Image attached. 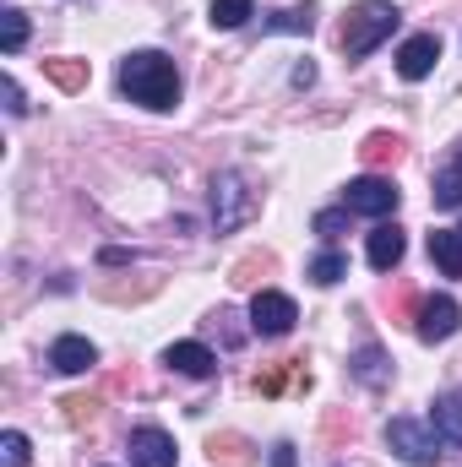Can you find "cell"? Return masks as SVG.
<instances>
[{"instance_id": "1", "label": "cell", "mask_w": 462, "mask_h": 467, "mask_svg": "<svg viewBox=\"0 0 462 467\" xmlns=\"http://www.w3.org/2000/svg\"><path fill=\"white\" fill-rule=\"evenodd\" d=\"M120 93L142 109H174L180 104V71L163 49H131L120 60Z\"/></svg>"}, {"instance_id": "2", "label": "cell", "mask_w": 462, "mask_h": 467, "mask_svg": "<svg viewBox=\"0 0 462 467\" xmlns=\"http://www.w3.org/2000/svg\"><path fill=\"white\" fill-rule=\"evenodd\" d=\"M397 22H403V11H397L392 0H359V5L348 11V22H343V55L348 60L375 55V49L397 33Z\"/></svg>"}, {"instance_id": "3", "label": "cell", "mask_w": 462, "mask_h": 467, "mask_svg": "<svg viewBox=\"0 0 462 467\" xmlns=\"http://www.w3.org/2000/svg\"><path fill=\"white\" fill-rule=\"evenodd\" d=\"M256 207H261V196L250 191V180H245L239 169L213 174V229H218V234L245 229V223L256 218Z\"/></svg>"}, {"instance_id": "4", "label": "cell", "mask_w": 462, "mask_h": 467, "mask_svg": "<svg viewBox=\"0 0 462 467\" xmlns=\"http://www.w3.org/2000/svg\"><path fill=\"white\" fill-rule=\"evenodd\" d=\"M386 446L403 457L408 467H430L436 457H446V446L436 441V430H430V419L419 424V419H408V413H397V419H386Z\"/></svg>"}, {"instance_id": "5", "label": "cell", "mask_w": 462, "mask_h": 467, "mask_svg": "<svg viewBox=\"0 0 462 467\" xmlns=\"http://www.w3.org/2000/svg\"><path fill=\"white\" fill-rule=\"evenodd\" d=\"M397 202H403V191L386 174H359V180H348V191H343V207L359 213V218H392Z\"/></svg>"}, {"instance_id": "6", "label": "cell", "mask_w": 462, "mask_h": 467, "mask_svg": "<svg viewBox=\"0 0 462 467\" xmlns=\"http://www.w3.org/2000/svg\"><path fill=\"white\" fill-rule=\"evenodd\" d=\"M294 321H299V305H294L289 294L261 288V294L250 299V332H261V337H289Z\"/></svg>"}, {"instance_id": "7", "label": "cell", "mask_w": 462, "mask_h": 467, "mask_svg": "<svg viewBox=\"0 0 462 467\" xmlns=\"http://www.w3.org/2000/svg\"><path fill=\"white\" fill-rule=\"evenodd\" d=\"M457 327H462V305L452 294H430L419 305V321H414L419 343H446V337H457Z\"/></svg>"}, {"instance_id": "8", "label": "cell", "mask_w": 462, "mask_h": 467, "mask_svg": "<svg viewBox=\"0 0 462 467\" xmlns=\"http://www.w3.org/2000/svg\"><path fill=\"white\" fill-rule=\"evenodd\" d=\"M430 430H436V441H441L452 457H462V386L441 391V397L430 402Z\"/></svg>"}, {"instance_id": "9", "label": "cell", "mask_w": 462, "mask_h": 467, "mask_svg": "<svg viewBox=\"0 0 462 467\" xmlns=\"http://www.w3.org/2000/svg\"><path fill=\"white\" fill-rule=\"evenodd\" d=\"M436 60H441V38H436V33H414V38L397 49V77H403V82H425V77L436 71Z\"/></svg>"}, {"instance_id": "10", "label": "cell", "mask_w": 462, "mask_h": 467, "mask_svg": "<svg viewBox=\"0 0 462 467\" xmlns=\"http://www.w3.org/2000/svg\"><path fill=\"white\" fill-rule=\"evenodd\" d=\"M93 364H99V348H93L82 332H66V337L49 343V369H55V375H88Z\"/></svg>"}, {"instance_id": "11", "label": "cell", "mask_w": 462, "mask_h": 467, "mask_svg": "<svg viewBox=\"0 0 462 467\" xmlns=\"http://www.w3.org/2000/svg\"><path fill=\"white\" fill-rule=\"evenodd\" d=\"M131 462L136 467H174L180 451H174V441L158 424H142V430H131Z\"/></svg>"}, {"instance_id": "12", "label": "cell", "mask_w": 462, "mask_h": 467, "mask_svg": "<svg viewBox=\"0 0 462 467\" xmlns=\"http://www.w3.org/2000/svg\"><path fill=\"white\" fill-rule=\"evenodd\" d=\"M163 364H169L174 375H191V380H207V375L218 369V353L207 348V343H169V348H163Z\"/></svg>"}, {"instance_id": "13", "label": "cell", "mask_w": 462, "mask_h": 467, "mask_svg": "<svg viewBox=\"0 0 462 467\" xmlns=\"http://www.w3.org/2000/svg\"><path fill=\"white\" fill-rule=\"evenodd\" d=\"M348 375H353L359 386L381 391V386H392V353L381 348V343H364V348L348 358Z\"/></svg>"}, {"instance_id": "14", "label": "cell", "mask_w": 462, "mask_h": 467, "mask_svg": "<svg viewBox=\"0 0 462 467\" xmlns=\"http://www.w3.org/2000/svg\"><path fill=\"white\" fill-rule=\"evenodd\" d=\"M403 250H408V239H403L397 223H375L370 239H364V261H370L375 272H392V266L403 261Z\"/></svg>"}, {"instance_id": "15", "label": "cell", "mask_w": 462, "mask_h": 467, "mask_svg": "<svg viewBox=\"0 0 462 467\" xmlns=\"http://www.w3.org/2000/svg\"><path fill=\"white\" fill-rule=\"evenodd\" d=\"M430 196H436L441 213H457L462 207V152H452V158L436 169V191H430Z\"/></svg>"}, {"instance_id": "16", "label": "cell", "mask_w": 462, "mask_h": 467, "mask_svg": "<svg viewBox=\"0 0 462 467\" xmlns=\"http://www.w3.org/2000/svg\"><path fill=\"white\" fill-rule=\"evenodd\" d=\"M316 27V0H299V5H283L261 22V33H310Z\"/></svg>"}, {"instance_id": "17", "label": "cell", "mask_w": 462, "mask_h": 467, "mask_svg": "<svg viewBox=\"0 0 462 467\" xmlns=\"http://www.w3.org/2000/svg\"><path fill=\"white\" fill-rule=\"evenodd\" d=\"M430 261H436L446 277H462V229H436L430 234Z\"/></svg>"}, {"instance_id": "18", "label": "cell", "mask_w": 462, "mask_h": 467, "mask_svg": "<svg viewBox=\"0 0 462 467\" xmlns=\"http://www.w3.org/2000/svg\"><path fill=\"white\" fill-rule=\"evenodd\" d=\"M44 77H49L60 93H82L93 71H88V60H71V55H60V60H44Z\"/></svg>"}, {"instance_id": "19", "label": "cell", "mask_w": 462, "mask_h": 467, "mask_svg": "<svg viewBox=\"0 0 462 467\" xmlns=\"http://www.w3.org/2000/svg\"><path fill=\"white\" fill-rule=\"evenodd\" d=\"M213 462H224V467H256V446L245 441V435H213Z\"/></svg>"}, {"instance_id": "20", "label": "cell", "mask_w": 462, "mask_h": 467, "mask_svg": "<svg viewBox=\"0 0 462 467\" xmlns=\"http://www.w3.org/2000/svg\"><path fill=\"white\" fill-rule=\"evenodd\" d=\"M305 277H310L316 288H332V283H343V277H348V255H338V250H321V255L305 266Z\"/></svg>"}, {"instance_id": "21", "label": "cell", "mask_w": 462, "mask_h": 467, "mask_svg": "<svg viewBox=\"0 0 462 467\" xmlns=\"http://www.w3.org/2000/svg\"><path fill=\"white\" fill-rule=\"evenodd\" d=\"M22 44H27V11L5 5L0 11V55H22Z\"/></svg>"}, {"instance_id": "22", "label": "cell", "mask_w": 462, "mask_h": 467, "mask_svg": "<svg viewBox=\"0 0 462 467\" xmlns=\"http://www.w3.org/2000/svg\"><path fill=\"white\" fill-rule=\"evenodd\" d=\"M397 152H403V141H397L392 130H370V136H364V147H359V158H364L370 169H381V163H397Z\"/></svg>"}, {"instance_id": "23", "label": "cell", "mask_w": 462, "mask_h": 467, "mask_svg": "<svg viewBox=\"0 0 462 467\" xmlns=\"http://www.w3.org/2000/svg\"><path fill=\"white\" fill-rule=\"evenodd\" d=\"M207 16H213V27L234 33V27H245V22L256 16V0H213V5H207Z\"/></svg>"}, {"instance_id": "24", "label": "cell", "mask_w": 462, "mask_h": 467, "mask_svg": "<svg viewBox=\"0 0 462 467\" xmlns=\"http://www.w3.org/2000/svg\"><path fill=\"white\" fill-rule=\"evenodd\" d=\"M0 467H27V435L22 430H5L0 435Z\"/></svg>"}, {"instance_id": "25", "label": "cell", "mask_w": 462, "mask_h": 467, "mask_svg": "<svg viewBox=\"0 0 462 467\" xmlns=\"http://www.w3.org/2000/svg\"><path fill=\"white\" fill-rule=\"evenodd\" d=\"M343 223H348V207H332V213H316V234H321V239H338V234H343Z\"/></svg>"}, {"instance_id": "26", "label": "cell", "mask_w": 462, "mask_h": 467, "mask_svg": "<svg viewBox=\"0 0 462 467\" xmlns=\"http://www.w3.org/2000/svg\"><path fill=\"white\" fill-rule=\"evenodd\" d=\"M60 408H66V419H71V424H82V419H93V413H99V397H66Z\"/></svg>"}, {"instance_id": "27", "label": "cell", "mask_w": 462, "mask_h": 467, "mask_svg": "<svg viewBox=\"0 0 462 467\" xmlns=\"http://www.w3.org/2000/svg\"><path fill=\"white\" fill-rule=\"evenodd\" d=\"M272 467H299V457H294V441H278V446H272Z\"/></svg>"}, {"instance_id": "28", "label": "cell", "mask_w": 462, "mask_h": 467, "mask_svg": "<svg viewBox=\"0 0 462 467\" xmlns=\"http://www.w3.org/2000/svg\"><path fill=\"white\" fill-rule=\"evenodd\" d=\"M5 109H11V115H27V104H22V88H16L11 77H5Z\"/></svg>"}, {"instance_id": "29", "label": "cell", "mask_w": 462, "mask_h": 467, "mask_svg": "<svg viewBox=\"0 0 462 467\" xmlns=\"http://www.w3.org/2000/svg\"><path fill=\"white\" fill-rule=\"evenodd\" d=\"M310 82H316V66H310V60H299V66H294V88H310Z\"/></svg>"}]
</instances>
